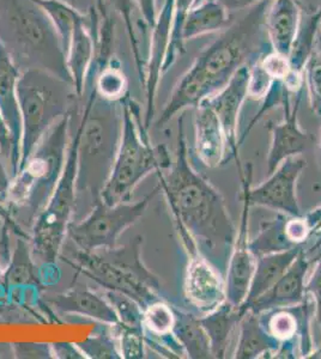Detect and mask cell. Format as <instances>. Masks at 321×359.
<instances>
[{
	"instance_id": "ee69618b",
	"label": "cell",
	"mask_w": 321,
	"mask_h": 359,
	"mask_svg": "<svg viewBox=\"0 0 321 359\" xmlns=\"http://www.w3.org/2000/svg\"><path fill=\"white\" fill-rule=\"evenodd\" d=\"M134 3L137 5L144 21L147 22V25L152 30L159 16L156 10V0H134Z\"/></svg>"
},
{
	"instance_id": "e575fe53",
	"label": "cell",
	"mask_w": 321,
	"mask_h": 359,
	"mask_svg": "<svg viewBox=\"0 0 321 359\" xmlns=\"http://www.w3.org/2000/svg\"><path fill=\"white\" fill-rule=\"evenodd\" d=\"M77 346L86 355V358L91 359H120L122 355L119 351L118 339L113 332L106 330L93 334Z\"/></svg>"
},
{
	"instance_id": "9c48e42d",
	"label": "cell",
	"mask_w": 321,
	"mask_h": 359,
	"mask_svg": "<svg viewBox=\"0 0 321 359\" xmlns=\"http://www.w3.org/2000/svg\"><path fill=\"white\" fill-rule=\"evenodd\" d=\"M78 135L70 138L65 167L54 193L45 208L37 216L30 231V248L39 274L54 269L67 237V229L74 221L76 208V174H77Z\"/></svg>"
},
{
	"instance_id": "7bdbcfd3",
	"label": "cell",
	"mask_w": 321,
	"mask_h": 359,
	"mask_svg": "<svg viewBox=\"0 0 321 359\" xmlns=\"http://www.w3.org/2000/svg\"><path fill=\"white\" fill-rule=\"evenodd\" d=\"M53 355L55 358L60 359H83L86 355L79 350L77 344L57 343L52 345Z\"/></svg>"
},
{
	"instance_id": "d6986e66",
	"label": "cell",
	"mask_w": 321,
	"mask_h": 359,
	"mask_svg": "<svg viewBox=\"0 0 321 359\" xmlns=\"http://www.w3.org/2000/svg\"><path fill=\"white\" fill-rule=\"evenodd\" d=\"M195 151L200 163L209 169L227 163L230 157L223 127L211 107L205 102L195 108Z\"/></svg>"
},
{
	"instance_id": "484cf974",
	"label": "cell",
	"mask_w": 321,
	"mask_h": 359,
	"mask_svg": "<svg viewBox=\"0 0 321 359\" xmlns=\"http://www.w3.org/2000/svg\"><path fill=\"white\" fill-rule=\"evenodd\" d=\"M246 311L232 306L227 301L216 311L199 316L200 323L208 334L211 346L212 358L222 359L227 357L228 347L236 327Z\"/></svg>"
},
{
	"instance_id": "2e32d148",
	"label": "cell",
	"mask_w": 321,
	"mask_h": 359,
	"mask_svg": "<svg viewBox=\"0 0 321 359\" xmlns=\"http://www.w3.org/2000/svg\"><path fill=\"white\" fill-rule=\"evenodd\" d=\"M317 259L309 257L306 248L299 254L293 265L282 276L276 284L268 289L261 297L256 298L247 306H241L244 311H252L256 314L285 306H297L305 302L308 294H306V278L309 267Z\"/></svg>"
},
{
	"instance_id": "ac0fdd59",
	"label": "cell",
	"mask_w": 321,
	"mask_h": 359,
	"mask_svg": "<svg viewBox=\"0 0 321 359\" xmlns=\"http://www.w3.org/2000/svg\"><path fill=\"white\" fill-rule=\"evenodd\" d=\"M175 0H164L162 10L157 16V21L151 30L149 62H148L145 96H147V111L144 128L149 130L155 116V100L157 94L159 79L162 78V66L167 54L168 46L171 41V25L174 16Z\"/></svg>"
},
{
	"instance_id": "d6a6232c",
	"label": "cell",
	"mask_w": 321,
	"mask_h": 359,
	"mask_svg": "<svg viewBox=\"0 0 321 359\" xmlns=\"http://www.w3.org/2000/svg\"><path fill=\"white\" fill-rule=\"evenodd\" d=\"M96 89L100 96L108 100H122L129 95L126 77L115 57H112L106 67L98 74Z\"/></svg>"
},
{
	"instance_id": "cb8c5ba5",
	"label": "cell",
	"mask_w": 321,
	"mask_h": 359,
	"mask_svg": "<svg viewBox=\"0 0 321 359\" xmlns=\"http://www.w3.org/2000/svg\"><path fill=\"white\" fill-rule=\"evenodd\" d=\"M239 327L240 335L232 358H270V355H273V358H275L281 341L268 333L261 323L259 314L252 311H246Z\"/></svg>"
},
{
	"instance_id": "8fae6325",
	"label": "cell",
	"mask_w": 321,
	"mask_h": 359,
	"mask_svg": "<svg viewBox=\"0 0 321 359\" xmlns=\"http://www.w3.org/2000/svg\"><path fill=\"white\" fill-rule=\"evenodd\" d=\"M236 165L239 168L240 175L241 198H242V212L240 224L236 230L235 241L232 245V253L228 262L225 273V294L227 302L236 308H240L247 297L249 285L252 282L253 273L256 269V257L253 255L249 243V208L247 189L252 186L253 165L248 162L242 163L240 159H236Z\"/></svg>"
},
{
	"instance_id": "277c9868",
	"label": "cell",
	"mask_w": 321,
	"mask_h": 359,
	"mask_svg": "<svg viewBox=\"0 0 321 359\" xmlns=\"http://www.w3.org/2000/svg\"><path fill=\"white\" fill-rule=\"evenodd\" d=\"M77 103L46 132L25 165L13 179L6 211L17 228L30 236L64 170Z\"/></svg>"
},
{
	"instance_id": "9a60e30c",
	"label": "cell",
	"mask_w": 321,
	"mask_h": 359,
	"mask_svg": "<svg viewBox=\"0 0 321 359\" xmlns=\"http://www.w3.org/2000/svg\"><path fill=\"white\" fill-rule=\"evenodd\" d=\"M248 82H249V65L242 66L236 71L232 79L223 89L211 97L204 100L203 102L211 107L221 125L223 127L227 139L228 149L232 158L239 159L240 147L237 144V123L239 115L244 101L248 98Z\"/></svg>"
},
{
	"instance_id": "f6af8a7d",
	"label": "cell",
	"mask_w": 321,
	"mask_h": 359,
	"mask_svg": "<svg viewBox=\"0 0 321 359\" xmlns=\"http://www.w3.org/2000/svg\"><path fill=\"white\" fill-rule=\"evenodd\" d=\"M228 11H235V10H244V8H252L253 5L261 3L263 0H217Z\"/></svg>"
},
{
	"instance_id": "b9f144b4",
	"label": "cell",
	"mask_w": 321,
	"mask_h": 359,
	"mask_svg": "<svg viewBox=\"0 0 321 359\" xmlns=\"http://www.w3.org/2000/svg\"><path fill=\"white\" fill-rule=\"evenodd\" d=\"M11 184H13V177L10 175L8 165L5 164L4 159L0 157V208L4 210H6Z\"/></svg>"
},
{
	"instance_id": "f546056e",
	"label": "cell",
	"mask_w": 321,
	"mask_h": 359,
	"mask_svg": "<svg viewBox=\"0 0 321 359\" xmlns=\"http://www.w3.org/2000/svg\"><path fill=\"white\" fill-rule=\"evenodd\" d=\"M288 217L278 213L277 218L261 223L259 235L249 243L254 257H259L265 254L277 253L296 247L290 242L285 231Z\"/></svg>"
},
{
	"instance_id": "60d3db41",
	"label": "cell",
	"mask_w": 321,
	"mask_h": 359,
	"mask_svg": "<svg viewBox=\"0 0 321 359\" xmlns=\"http://www.w3.org/2000/svg\"><path fill=\"white\" fill-rule=\"evenodd\" d=\"M13 348H15L16 358H54L52 345H48V344L18 343L13 345Z\"/></svg>"
},
{
	"instance_id": "e0dca14e",
	"label": "cell",
	"mask_w": 321,
	"mask_h": 359,
	"mask_svg": "<svg viewBox=\"0 0 321 359\" xmlns=\"http://www.w3.org/2000/svg\"><path fill=\"white\" fill-rule=\"evenodd\" d=\"M20 74V69L0 42V114L8 125L13 140V156L8 164V172L13 179L18 172L22 143V118L17 100V81Z\"/></svg>"
},
{
	"instance_id": "603a6c76",
	"label": "cell",
	"mask_w": 321,
	"mask_h": 359,
	"mask_svg": "<svg viewBox=\"0 0 321 359\" xmlns=\"http://www.w3.org/2000/svg\"><path fill=\"white\" fill-rule=\"evenodd\" d=\"M95 39L93 34V15L83 16L74 27L69 49L66 54V65L74 81V90L81 97L86 74L95 57Z\"/></svg>"
},
{
	"instance_id": "f907efd6",
	"label": "cell",
	"mask_w": 321,
	"mask_h": 359,
	"mask_svg": "<svg viewBox=\"0 0 321 359\" xmlns=\"http://www.w3.org/2000/svg\"><path fill=\"white\" fill-rule=\"evenodd\" d=\"M3 273H4V269H3V267H1V265H0V282H1V278H3Z\"/></svg>"
},
{
	"instance_id": "6da1fadb",
	"label": "cell",
	"mask_w": 321,
	"mask_h": 359,
	"mask_svg": "<svg viewBox=\"0 0 321 359\" xmlns=\"http://www.w3.org/2000/svg\"><path fill=\"white\" fill-rule=\"evenodd\" d=\"M157 174L181 241L193 238L199 249L203 245L210 253L229 262L236 226L220 191L190 163L183 115L179 118L174 162L167 174Z\"/></svg>"
},
{
	"instance_id": "44dd1931",
	"label": "cell",
	"mask_w": 321,
	"mask_h": 359,
	"mask_svg": "<svg viewBox=\"0 0 321 359\" xmlns=\"http://www.w3.org/2000/svg\"><path fill=\"white\" fill-rule=\"evenodd\" d=\"M108 5L122 17L130 39L139 82L144 88L147 82L148 62L150 49L151 29L144 21L134 0H108Z\"/></svg>"
},
{
	"instance_id": "52a82bcc",
	"label": "cell",
	"mask_w": 321,
	"mask_h": 359,
	"mask_svg": "<svg viewBox=\"0 0 321 359\" xmlns=\"http://www.w3.org/2000/svg\"><path fill=\"white\" fill-rule=\"evenodd\" d=\"M124 123L118 155L113 170L103 188L101 201L113 205L130 201L134 188L150 172H164L171 168V161L164 145L152 147L144 123L140 121V108L131 100L130 95L122 98Z\"/></svg>"
},
{
	"instance_id": "83f0119b",
	"label": "cell",
	"mask_w": 321,
	"mask_h": 359,
	"mask_svg": "<svg viewBox=\"0 0 321 359\" xmlns=\"http://www.w3.org/2000/svg\"><path fill=\"white\" fill-rule=\"evenodd\" d=\"M229 21L227 8L217 0H204L188 11L183 28V41L224 28Z\"/></svg>"
},
{
	"instance_id": "7a4b0ae2",
	"label": "cell",
	"mask_w": 321,
	"mask_h": 359,
	"mask_svg": "<svg viewBox=\"0 0 321 359\" xmlns=\"http://www.w3.org/2000/svg\"><path fill=\"white\" fill-rule=\"evenodd\" d=\"M271 1L263 0L253 5L244 17L200 52L175 86L168 100V111L178 114L188 108H197L204 100L223 89L237 69L252 65L273 50L266 30Z\"/></svg>"
},
{
	"instance_id": "d590c367",
	"label": "cell",
	"mask_w": 321,
	"mask_h": 359,
	"mask_svg": "<svg viewBox=\"0 0 321 359\" xmlns=\"http://www.w3.org/2000/svg\"><path fill=\"white\" fill-rule=\"evenodd\" d=\"M113 331L118 339L122 358L137 359L145 357L144 327L127 326L119 323L114 325Z\"/></svg>"
},
{
	"instance_id": "ffe728a7",
	"label": "cell",
	"mask_w": 321,
	"mask_h": 359,
	"mask_svg": "<svg viewBox=\"0 0 321 359\" xmlns=\"http://www.w3.org/2000/svg\"><path fill=\"white\" fill-rule=\"evenodd\" d=\"M45 302L61 314L78 315L114 326L119 318L106 298L86 287H74L63 294L45 298Z\"/></svg>"
},
{
	"instance_id": "f1b7e54d",
	"label": "cell",
	"mask_w": 321,
	"mask_h": 359,
	"mask_svg": "<svg viewBox=\"0 0 321 359\" xmlns=\"http://www.w3.org/2000/svg\"><path fill=\"white\" fill-rule=\"evenodd\" d=\"M321 23V8L300 18L296 37L289 55L291 74L303 77V69L315 48V39Z\"/></svg>"
},
{
	"instance_id": "5b68a950",
	"label": "cell",
	"mask_w": 321,
	"mask_h": 359,
	"mask_svg": "<svg viewBox=\"0 0 321 359\" xmlns=\"http://www.w3.org/2000/svg\"><path fill=\"white\" fill-rule=\"evenodd\" d=\"M0 42L20 71L42 69L74 86L55 25L34 0H0Z\"/></svg>"
},
{
	"instance_id": "681fc988",
	"label": "cell",
	"mask_w": 321,
	"mask_h": 359,
	"mask_svg": "<svg viewBox=\"0 0 321 359\" xmlns=\"http://www.w3.org/2000/svg\"><path fill=\"white\" fill-rule=\"evenodd\" d=\"M5 222L3 218H1V216H0V233H1V231H3V228H4Z\"/></svg>"
},
{
	"instance_id": "c3c4849f",
	"label": "cell",
	"mask_w": 321,
	"mask_h": 359,
	"mask_svg": "<svg viewBox=\"0 0 321 359\" xmlns=\"http://www.w3.org/2000/svg\"><path fill=\"white\" fill-rule=\"evenodd\" d=\"M319 163L321 168V130H320V142H319Z\"/></svg>"
},
{
	"instance_id": "836d02e7",
	"label": "cell",
	"mask_w": 321,
	"mask_h": 359,
	"mask_svg": "<svg viewBox=\"0 0 321 359\" xmlns=\"http://www.w3.org/2000/svg\"><path fill=\"white\" fill-rule=\"evenodd\" d=\"M175 315L173 306L164 301L152 303L143 314V326L151 337H164L173 333Z\"/></svg>"
},
{
	"instance_id": "8992f818",
	"label": "cell",
	"mask_w": 321,
	"mask_h": 359,
	"mask_svg": "<svg viewBox=\"0 0 321 359\" xmlns=\"http://www.w3.org/2000/svg\"><path fill=\"white\" fill-rule=\"evenodd\" d=\"M143 238L136 237L130 245L98 252L67 250L63 260L101 286L137 302L143 311L155 302L163 301L157 276L145 267L142 260Z\"/></svg>"
},
{
	"instance_id": "4fadbf2b",
	"label": "cell",
	"mask_w": 321,
	"mask_h": 359,
	"mask_svg": "<svg viewBox=\"0 0 321 359\" xmlns=\"http://www.w3.org/2000/svg\"><path fill=\"white\" fill-rule=\"evenodd\" d=\"M185 298L200 316L216 311L227 301L225 278L200 250L188 254Z\"/></svg>"
},
{
	"instance_id": "8d00e7d4",
	"label": "cell",
	"mask_w": 321,
	"mask_h": 359,
	"mask_svg": "<svg viewBox=\"0 0 321 359\" xmlns=\"http://www.w3.org/2000/svg\"><path fill=\"white\" fill-rule=\"evenodd\" d=\"M303 79L308 90L309 103L312 111L321 118V52L317 47L314 48L306 62Z\"/></svg>"
},
{
	"instance_id": "f35d334b",
	"label": "cell",
	"mask_w": 321,
	"mask_h": 359,
	"mask_svg": "<svg viewBox=\"0 0 321 359\" xmlns=\"http://www.w3.org/2000/svg\"><path fill=\"white\" fill-rule=\"evenodd\" d=\"M273 79L261 67L259 60L249 66V82H248V98L263 100L268 93Z\"/></svg>"
},
{
	"instance_id": "4dcf8cb0",
	"label": "cell",
	"mask_w": 321,
	"mask_h": 359,
	"mask_svg": "<svg viewBox=\"0 0 321 359\" xmlns=\"http://www.w3.org/2000/svg\"><path fill=\"white\" fill-rule=\"evenodd\" d=\"M34 1L44 8V11L48 15L53 25H55L66 55L74 27L84 15L74 8V5L69 4L63 0H34Z\"/></svg>"
},
{
	"instance_id": "816d5d0a",
	"label": "cell",
	"mask_w": 321,
	"mask_h": 359,
	"mask_svg": "<svg viewBox=\"0 0 321 359\" xmlns=\"http://www.w3.org/2000/svg\"><path fill=\"white\" fill-rule=\"evenodd\" d=\"M204 0H195V5L193 6H195V5L200 4V3H203Z\"/></svg>"
},
{
	"instance_id": "ab89813d",
	"label": "cell",
	"mask_w": 321,
	"mask_h": 359,
	"mask_svg": "<svg viewBox=\"0 0 321 359\" xmlns=\"http://www.w3.org/2000/svg\"><path fill=\"white\" fill-rule=\"evenodd\" d=\"M314 264L315 266H314L313 273L310 274L308 280L306 282V294H308L313 301L317 321L321 332V253L317 255ZM317 355H321V348L320 351L315 353L312 358L317 357Z\"/></svg>"
},
{
	"instance_id": "5bb4252c",
	"label": "cell",
	"mask_w": 321,
	"mask_h": 359,
	"mask_svg": "<svg viewBox=\"0 0 321 359\" xmlns=\"http://www.w3.org/2000/svg\"><path fill=\"white\" fill-rule=\"evenodd\" d=\"M302 100V91L296 95L295 102L285 103L283 108L284 118L281 123L270 120L266 128L271 135V145L268 156V174H273L276 168L288 157L302 156L312 151L317 140L312 133L302 130L299 123V109Z\"/></svg>"
},
{
	"instance_id": "ba28073f",
	"label": "cell",
	"mask_w": 321,
	"mask_h": 359,
	"mask_svg": "<svg viewBox=\"0 0 321 359\" xmlns=\"http://www.w3.org/2000/svg\"><path fill=\"white\" fill-rule=\"evenodd\" d=\"M79 98L71 83L42 71H20L17 100L22 118V143L18 170L25 165L42 137L67 114Z\"/></svg>"
},
{
	"instance_id": "7c38bea8",
	"label": "cell",
	"mask_w": 321,
	"mask_h": 359,
	"mask_svg": "<svg viewBox=\"0 0 321 359\" xmlns=\"http://www.w3.org/2000/svg\"><path fill=\"white\" fill-rule=\"evenodd\" d=\"M306 167L307 161L302 156L284 159L263 184L248 187L251 206L270 208L289 217L303 216L297 199L296 186Z\"/></svg>"
},
{
	"instance_id": "30bf717a",
	"label": "cell",
	"mask_w": 321,
	"mask_h": 359,
	"mask_svg": "<svg viewBox=\"0 0 321 359\" xmlns=\"http://www.w3.org/2000/svg\"><path fill=\"white\" fill-rule=\"evenodd\" d=\"M159 192L161 188L156 186L142 201H124L113 206L100 201L81 221L70 223L66 238H70L76 248L89 253L115 248L120 235L144 216Z\"/></svg>"
},
{
	"instance_id": "74e56055",
	"label": "cell",
	"mask_w": 321,
	"mask_h": 359,
	"mask_svg": "<svg viewBox=\"0 0 321 359\" xmlns=\"http://www.w3.org/2000/svg\"><path fill=\"white\" fill-rule=\"evenodd\" d=\"M105 298L113 306L114 311L119 318V323L132 327L143 326V314L144 311L138 303L127 297L125 294H119L115 291L105 290Z\"/></svg>"
},
{
	"instance_id": "f5cc1de1",
	"label": "cell",
	"mask_w": 321,
	"mask_h": 359,
	"mask_svg": "<svg viewBox=\"0 0 321 359\" xmlns=\"http://www.w3.org/2000/svg\"><path fill=\"white\" fill-rule=\"evenodd\" d=\"M63 1H66V3H69V4H71V3H70V0H63ZM72 5V4H71Z\"/></svg>"
},
{
	"instance_id": "3957f363",
	"label": "cell",
	"mask_w": 321,
	"mask_h": 359,
	"mask_svg": "<svg viewBox=\"0 0 321 359\" xmlns=\"http://www.w3.org/2000/svg\"><path fill=\"white\" fill-rule=\"evenodd\" d=\"M83 95H86V102L76 128L77 174L72 222L79 219L81 212L86 217L101 201L102 191L118 155L124 123L122 100L100 96L96 81L86 83Z\"/></svg>"
},
{
	"instance_id": "7402d4cb",
	"label": "cell",
	"mask_w": 321,
	"mask_h": 359,
	"mask_svg": "<svg viewBox=\"0 0 321 359\" xmlns=\"http://www.w3.org/2000/svg\"><path fill=\"white\" fill-rule=\"evenodd\" d=\"M301 10L296 0H273L266 16V30L273 52L289 57L297 29Z\"/></svg>"
},
{
	"instance_id": "4316f807",
	"label": "cell",
	"mask_w": 321,
	"mask_h": 359,
	"mask_svg": "<svg viewBox=\"0 0 321 359\" xmlns=\"http://www.w3.org/2000/svg\"><path fill=\"white\" fill-rule=\"evenodd\" d=\"M173 311L175 315L173 334L181 344L188 358H212L210 340L200 323L199 316L176 306H173Z\"/></svg>"
},
{
	"instance_id": "7dc6e473",
	"label": "cell",
	"mask_w": 321,
	"mask_h": 359,
	"mask_svg": "<svg viewBox=\"0 0 321 359\" xmlns=\"http://www.w3.org/2000/svg\"><path fill=\"white\" fill-rule=\"evenodd\" d=\"M0 358H16L13 345L0 343Z\"/></svg>"
},
{
	"instance_id": "d4e9b609",
	"label": "cell",
	"mask_w": 321,
	"mask_h": 359,
	"mask_svg": "<svg viewBox=\"0 0 321 359\" xmlns=\"http://www.w3.org/2000/svg\"><path fill=\"white\" fill-rule=\"evenodd\" d=\"M305 248L306 245H300L287 250L265 254L256 257L252 282L242 306H247L256 298L261 297L268 289H271L277 280L288 271L289 267L293 265L299 254Z\"/></svg>"
},
{
	"instance_id": "bcb514c9",
	"label": "cell",
	"mask_w": 321,
	"mask_h": 359,
	"mask_svg": "<svg viewBox=\"0 0 321 359\" xmlns=\"http://www.w3.org/2000/svg\"><path fill=\"white\" fill-rule=\"evenodd\" d=\"M95 8L98 10V15L101 17V20H105L107 17L110 16V5H108V0H94Z\"/></svg>"
},
{
	"instance_id": "1f68e13d",
	"label": "cell",
	"mask_w": 321,
	"mask_h": 359,
	"mask_svg": "<svg viewBox=\"0 0 321 359\" xmlns=\"http://www.w3.org/2000/svg\"><path fill=\"white\" fill-rule=\"evenodd\" d=\"M195 0H175L174 16L171 25V41L168 46L167 54L163 62L162 74H167L171 66L183 55L185 49V41L183 39V28L188 11L193 8Z\"/></svg>"
}]
</instances>
